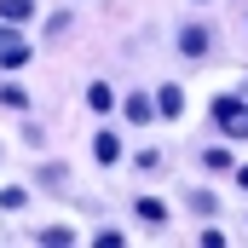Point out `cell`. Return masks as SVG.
<instances>
[{"label": "cell", "mask_w": 248, "mask_h": 248, "mask_svg": "<svg viewBox=\"0 0 248 248\" xmlns=\"http://www.w3.org/2000/svg\"><path fill=\"white\" fill-rule=\"evenodd\" d=\"M214 127L231 133V139H248V104L243 98H214Z\"/></svg>", "instance_id": "1"}, {"label": "cell", "mask_w": 248, "mask_h": 248, "mask_svg": "<svg viewBox=\"0 0 248 248\" xmlns=\"http://www.w3.org/2000/svg\"><path fill=\"white\" fill-rule=\"evenodd\" d=\"M179 52H185V58H202V52H208V29H202V23H185V29H179Z\"/></svg>", "instance_id": "2"}, {"label": "cell", "mask_w": 248, "mask_h": 248, "mask_svg": "<svg viewBox=\"0 0 248 248\" xmlns=\"http://www.w3.org/2000/svg\"><path fill=\"white\" fill-rule=\"evenodd\" d=\"M23 63H29V46H23L17 35H6V41H0V69H23Z\"/></svg>", "instance_id": "3"}, {"label": "cell", "mask_w": 248, "mask_h": 248, "mask_svg": "<svg viewBox=\"0 0 248 248\" xmlns=\"http://www.w3.org/2000/svg\"><path fill=\"white\" fill-rule=\"evenodd\" d=\"M35 17V0H0V23H29Z\"/></svg>", "instance_id": "4"}, {"label": "cell", "mask_w": 248, "mask_h": 248, "mask_svg": "<svg viewBox=\"0 0 248 248\" xmlns=\"http://www.w3.org/2000/svg\"><path fill=\"white\" fill-rule=\"evenodd\" d=\"M156 110H162V116H179V110H185V87H162V93H156Z\"/></svg>", "instance_id": "5"}, {"label": "cell", "mask_w": 248, "mask_h": 248, "mask_svg": "<svg viewBox=\"0 0 248 248\" xmlns=\"http://www.w3.org/2000/svg\"><path fill=\"white\" fill-rule=\"evenodd\" d=\"M150 116H156V98L133 93V98H127V122H150Z\"/></svg>", "instance_id": "6"}, {"label": "cell", "mask_w": 248, "mask_h": 248, "mask_svg": "<svg viewBox=\"0 0 248 248\" xmlns=\"http://www.w3.org/2000/svg\"><path fill=\"white\" fill-rule=\"evenodd\" d=\"M93 156H98V162H116V156H122L116 133H98V139H93Z\"/></svg>", "instance_id": "7"}, {"label": "cell", "mask_w": 248, "mask_h": 248, "mask_svg": "<svg viewBox=\"0 0 248 248\" xmlns=\"http://www.w3.org/2000/svg\"><path fill=\"white\" fill-rule=\"evenodd\" d=\"M87 104H93V110H110V104H116V93H110L104 81H93V87H87Z\"/></svg>", "instance_id": "8"}, {"label": "cell", "mask_w": 248, "mask_h": 248, "mask_svg": "<svg viewBox=\"0 0 248 248\" xmlns=\"http://www.w3.org/2000/svg\"><path fill=\"white\" fill-rule=\"evenodd\" d=\"M139 219H144V225H162V219H168V208H162L156 196H144V202H139Z\"/></svg>", "instance_id": "9"}, {"label": "cell", "mask_w": 248, "mask_h": 248, "mask_svg": "<svg viewBox=\"0 0 248 248\" xmlns=\"http://www.w3.org/2000/svg\"><path fill=\"white\" fill-rule=\"evenodd\" d=\"M202 168H214V173H231V168H237V162H231V156H225V150H208V156H202Z\"/></svg>", "instance_id": "10"}, {"label": "cell", "mask_w": 248, "mask_h": 248, "mask_svg": "<svg viewBox=\"0 0 248 248\" xmlns=\"http://www.w3.org/2000/svg\"><path fill=\"white\" fill-rule=\"evenodd\" d=\"M185 202H190V208H196V214H214V196H208V190H190Z\"/></svg>", "instance_id": "11"}, {"label": "cell", "mask_w": 248, "mask_h": 248, "mask_svg": "<svg viewBox=\"0 0 248 248\" xmlns=\"http://www.w3.org/2000/svg\"><path fill=\"white\" fill-rule=\"evenodd\" d=\"M41 243H52V248H63V243H69V231H63V225H46V231H41Z\"/></svg>", "instance_id": "12"}, {"label": "cell", "mask_w": 248, "mask_h": 248, "mask_svg": "<svg viewBox=\"0 0 248 248\" xmlns=\"http://www.w3.org/2000/svg\"><path fill=\"white\" fill-rule=\"evenodd\" d=\"M237 185H248V162H243V168H237Z\"/></svg>", "instance_id": "13"}]
</instances>
